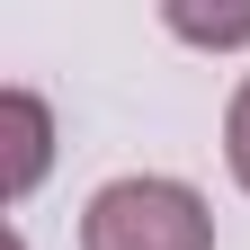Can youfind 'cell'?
I'll return each mask as SVG.
<instances>
[{
    "label": "cell",
    "instance_id": "cell-1",
    "mask_svg": "<svg viewBox=\"0 0 250 250\" xmlns=\"http://www.w3.org/2000/svg\"><path fill=\"white\" fill-rule=\"evenodd\" d=\"M81 250H214V214L188 179H107L81 206Z\"/></svg>",
    "mask_w": 250,
    "mask_h": 250
},
{
    "label": "cell",
    "instance_id": "cell-4",
    "mask_svg": "<svg viewBox=\"0 0 250 250\" xmlns=\"http://www.w3.org/2000/svg\"><path fill=\"white\" fill-rule=\"evenodd\" d=\"M224 161H232V179L250 188V81L232 89V116H224Z\"/></svg>",
    "mask_w": 250,
    "mask_h": 250
},
{
    "label": "cell",
    "instance_id": "cell-3",
    "mask_svg": "<svg viewBox=\"0 0 250 250\" xmlns=\"http://www.w3.org/2000/svg\"><path fill=\"white\" fill-rule=\"evenodd\" d=\"M170 18V36H188V45H214V54H224V45H250V9H161Z\"/></svg>",
    "mask_w": 250,
    "mask_h": 250
},
{
    "label": "cell",
    "instance_id": "cell-2",
    "mask_svg": "<svg viewBox=\"0 0 250 250\" xmlns=\"http://www.w3.org/2000/svg\"><path fill=\"white\" fill-rule=\"evenodd\" d=\"M0 143H9V161H0V197H36V179L54 170V107L36 89H9L0 99Z\"/></svg>",
    "mask_w": 250,
    "mask_h": 250
}]
</instances>
